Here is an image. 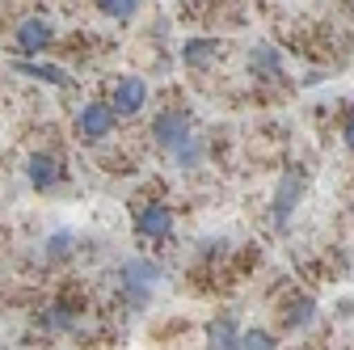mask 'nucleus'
Returning <instances> with one entry per match:
<instances>
[{
    "mask_svg": "<svg viewBox=\"0 0 354 350\" xmlns=\"http://www.w3.org/2000/svg\"><path fill=\"white\" fill-rule=\"evenodd\" d=\"M313 321H317V300H313V295L287 300V308H283V325H287V329H308Z\"/></svg>",
    "mask_w": 354,
    "mask_h": 350,
    "instance_id": "obj_10",
    "label": "nucleus"
},
{
    "mask_svg": "<svg viewBox=\"0 0 354 350\" xmlns=\"http://www.w3.org/2000/svg\"><path fill=\"white\" fill-rule=\"evenodd\" d=\"M236 338H241V329H236L232 317L207 321V346H215V350H236Z\"/></svg>",
    "mask_w": 354,
    "mask_h": 350,
    "instance_id": "obj_12",
    "label": "nucleus"
},
{
    "mask_svg": "<svg viewBox=\"0 0 354 350\" xmlns=\"http://www.w3.org/2000/svg\"><path fill=\"white\" fill-rule=\"evenodd\" d=\"M160 279H165V270L156 266V261H148V257H127L122 266H118L122 300H127V304H136V308H144V304L152 300V291H156Z\"/></svg>",
    "mask_w": 354,
    "mask_h": 350,
    "instance_id": "obj_1",
    "label": "nucleus"
},
{
    "mask_svg": "<svg viewBox=\"0 0 354 350\" xmlns=\"http://www.w3.org/2000/svg\"><path fill=\"white\" fill-rule=\"evenodd\" d=\"M144 106H148V80H140V76H122V80L114 84L110 110L122 114V118H131V114H140Z\"/></svg>",
    "mask_w": 354,
    "mask_h": 350,
    "instance_id": "obj_7",
    "label": "nucleus"
},
{
    "mask_svg": "<svg viewBox=\"0 0 354 350\" xmlns=\"http://www.w3.org/2000/svg\"><path fill=\"white\" fill-rule=\"evenodd\" d=\"M299 194H304V178L299 173H287V178L279 182V190H274V228L291 224V215L299 207Z\"/></svg>",
    "mask_w": 354,
    "mask_h": 350,
    "instance_id": "obj_8",
    "label": "nucleus"
},
{
    "mask_svg": "<svg viewBox=\"0 0 354 350\" xmlns=\"http://www.w3.org/2000/svg\"><path fill=\"white\" fill-rule=\"evenodd\" d=\"M215 51H219L215 38H186L182 59H186V68H211L215 64Z\"/></svg>",
    "mask_w": 354,
    "mask_h": 350,
    "instance_id": "obj_11",
    "label": "nucleus"
},
{
    "mask_svg": "<svg viewBox=\"0 0 354 350\" xmlns=\"http://www.w3.org/2000/svg\"><path fill=\"white\" fill-rule=\"evenodd\" d=\"M42 329H55V333H72L76 329V308L64 300H55L47 313H42Z\"/></svg>",
    "mask_w": 354,
    "mask_h": 350,
    "instance_id": "obj_14",
    "label": "nucleus"
},
{
    "mask_svg": "<svg viewBox=\"0 0 354 350\" xmlns=\"http://www.w3.org/2000/svg\"><path fill=\"white\" fill-rule=\"evenodd\" d=\"M21 76H34V80H47V84H59V89H72V76L64 68H51V64H30V59H17L13 64Z\"/></svg>",
    "mask_w": 354,
    "mask_h": 350,
    "instance_id": "obj_13",
    "label": "nucleus"
},
{
    "mask_svg": "<svg viewBox=\"0 0 354 350\" xmlns=\"http://www.w3.org/2000/svg\"><path fill=\"white\" fill-rule=\"evenodd\" d=\"M13 42H17V51L21 55H42L55 42V26L47 21V17H26L21 26H17V34H13Z\"/></svg>",
    "mask_w": 354,
    "mask_h": 350,
    "instance_id": "obj_6",
    "label": "nucleus"
},
{
    "mask_svg": "<svg viewBox=\"0 0 354 350\" xmlns=\"http://www.w3.org/2000/svg\"><path fill=\"white\" fill-rule=\"evenodd\" d=\"M203 156H207V144L194 136V131H190V136H186L182 144H177V148H173V160L182 165V169H198V165H203Z\"/></svg>",
    "mask_w": 354,
    "mask_h": 350,
    "instance_id": "obj_15",
    "label": "nucleus"
},
{
    "mask_svg": "<svg viewBox=\"0 0 354 350\" xmlns=\"http://www.w3.org/2000/svg\"><path fill=\"white\" fill-rule=\"evenodd\" d=\"M236 346H245V350H274L279 342L266 333V329H245V333L236 338Z\"/></svg>",
    "mask_w": 354,
    "mask_h": 350,
    "instance_id": "obj_17",
    "label": "nucleus"
},
{
    "mask_svg": "<svg viewBox=\"0 0 354 350\" xmlns=\"http://www.w3.org/2000/svg\"><path fill=\"white\" fill-rule=\"evenodd\" d=\"M64 178H68V169L55 152H30L26 156V182L34 190H55V186H64Z\"/></svg>",
    "mask_w": 354,
    "mask_h": 350,
    "instance_id": "obj_2",
    "label": "nucleus"
},
{
    "mask_svg": "<svg viewBox=\"0 0 354 350\" xmlns=\"http://www.w3.org/2000/svg\"><path fill=\"white\" fill-rule=\"evenodd\" d=\"M68 253H72V232H51L47 237V257L51 261H64Z\"/></svg>",
    "mask_w": 354,
    "mask_h": 350,
    "instance_id": "obj_18",
    "label": "nucleus"
},
{
    "mask_svg": "<svg viewBox=\"0 0 354 350\" xmlns=\"http://www.w3.org/2000/svg\"><path fill=\"white\" fill-rule=\"evenodd\" d=\"M249 72L261 76V80H274V76H283V55L270 47V42H257L249 51Z\"/></svg>",
    "mask_w": 354,
    "mask_h": 350,
    "instance_id": "obj_9",
    "label": "nucleus"
},
{
    "mask_svg": "<svg viewBox=\"0 0 354 350\" xmlns=\"http://www.w3.org/2000/svg\"><path fill=\"white\" fill-rule=\"evenodd\" d=\"M136 232L144 241H169L173 237V207L169 203H144L136 215Z\"/></svg>",
    "mask_w": 354,
    "mask_h": 350,
    "instance_id": "obj_4",
    "label": "nucleus"
},
{
    "mask_svg": "<svg viewBox=\"0 0 354 350\" xmlns=\"http://www.w3.org/2000/svg\"><path fill=\"white\" fill-rule=\"evenodd\" d=\"M97 9L106 17H114V21H131V17H136V9H140V0H97Z\"/></svg>",
    "mask_w": 354,
    "mask_h": 350,
    "instance_id": "obj_16",
    "label": "nucleus"
},
{
    "mask_svg": "<svg viewBox=\"0 0 354 350\" xmlns=\"http://www.w3.org/2000/svg\"><path fill=\"white\" fill-rule=\"evenodd\" d=\"M186 136H190V114H186V110H160V114H156V122H152V140H156V148L173 152Z\"/></svg>",
    "mask_w": 354,
    "mask_h": 350,
    "instance_id": "obj_5",
    "label": "nucleus"
},
{
    "mask_svg": "<svg viewBox=\"0 0 354 350\" xmlns=\"http://www.w3.org/2000/svg\"><path fill=\"white\" fill-rule=\"evenodd\" d=\"M346 148H354V110L346 114Z\"/></svg>",
    "mask_w": 354,
    "mask_h": 350,
    "instance_id": "obj_19",
    "label": "nucleus"
},
{
    "mask_svg": "<svg viewBox=\"0 0 354 350\" xmlns=\"http://www.w3.org/2000/svg\"><path fill=\"white\" fill-rule=\"evenodd\" d=\"M114 122H118V114L110 110V102H88V106L80 110V118H76L84 144H102V140H110V136H114Z\"/></svg>",
    "mask_w": 354,
    "mask_h": 350,
    "instance_id": "obj_3",
    "label": "nucleus"
}]
</instances>
